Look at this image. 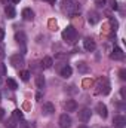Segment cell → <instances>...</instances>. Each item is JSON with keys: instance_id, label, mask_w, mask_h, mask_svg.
Returning a JSON list of instances; mask_svg holds the SVG:
<instances>
[{"instance_id": "obj_1", "label": "cell", "mask_w": 126, "mask_h": 128, "mask_svg": "<svg viewBox=\"0 0 126 128\" xmlns=\"http://www.w3.org/2000/svg\"><path fill=\"white\" fill-rule=\"evenodd\" d=\"M95 92L96 94H102V96H107L110 94L111 91V86H110V80L105 78V76H101L96 79V85H95Z\"/></svg>"}, {"instance_id": "obj_2", "label": "cell", "mask_w": 126, "mask_h": 128, "mask_svg": "<svg viewBox=\"0 0 126 128\" xmlns=\"http://www.w3.org/2000/svg\"><path fill=\"white\" fill-rule=\"evenodd\" d=\"M61 36H63V39L65 40V42H68V43H74L76 39H77V32H76V28H74L73 26H67V27L63 30Z\"/></svg>"}, {"instance_id": "obj_3", "label": "cell", "mask_w": 126, "mask_h": 128, "mask_svg": "<svg viewBox=\"0 0 126 128\" xmlns=\"http://www.w3.org/2000/svg\"><path fill=\"white\" fill-rule=\"evenodd\" d=\"M64 10H65L68 15H76V14L80 10V8H79V4L76 3V0H65V2H64Z\"/></svg>"}, {"instance_id": "obj_4", "label": "cell", "mask_w": 126, "mask_h": 128, "mask_svg": "<svg viewBox=\"0 0 126 128\" xmlns=\"http://www.w3.org/2000/svg\"><path fill=\"white\" fill-rule=\"evenodd\" d=\"M10 64H12V67H15V68H21V67L25 64L24 55H22V54H13V55L10 57Z\"/></svg>"}, {"instance_id": "obj_5", "label": "cell", "mask_w": 126, "mask_h": 128, "mask_svg": "<svg viewBox=\"0 0 126 128\" xmlns=\"http://www.w3.org/2000/svg\"><path fill=\"white\" fill-rule=\"evenodd\" d=\"M15 40H16V43L22 48V51L25 52V49H27V36H25V33L24 32H16L15 33Z\"/></svg>"}, {"instance_id": "obj_6", "label": "cell", "mask_w": 126, "mask_h": 128, "mask_svg": "<svg viewBox=\"0 0 126 128\" xmlns=\"http://www.w3.org/2000/svg\"><path fill=\"white\" fill-rule=\"evenodd\" d=\"M110 58H111V60H116V61H122V60L125 58V52H123V49L119 48V46H116V48L111 51Z\"/></svg>"}, {"instance_id": "obj_7", "label": "cell", "mask_w": 126, "mask_h": 128, "mask_svg": "<svg viewBox=\"0 0 126 128\" xmlns=\"http://www.w3.org/2000/svg\"><path fill=\"white\" fill-rule=\"evenodd\" d=\"M58 125H60V128H70L71 127V118H70V115L63 113L60 116V119H58Z\"/></svg>"}, {"instance_id": "obj_8", "label": "cell", "mask_w": 126, "mask_h": 128, "mask_svg": "<svg viewBox=\"0 0 126 128\" xmlns=\"http://www.w3.org/2000/svg\"><path fill=\"white\" fill-rule=\"evenodd\" d=\"M95 112H96L102 119H105V118L108 116V110H107V106H105L104 103H96V106H95Z\"/></svg>"}, {"instance_id": "obj_9", "label": "cell", "mask_w": 126, "mask_h": 128, "mask_svg": "<svg viewBox=\"0 0 126 128\" xmlns=\"http://www.w3.org/2000/svg\"><path fill=\"white\" fill-rule=\"evenodd\" d=\"M113 125H114V128H125L126 118L123 115H116V116L113 118Z\"/></svg>"}, {"instance_id": "obj_10", "label": "cell", "mask_w": 126, "mask_h": 128, "mask_svg": "<svg viewBox=\"0 0 126 128\" xmlns=\"http://www.w3.org/2000/svg\"><path fill=\"white\" fill-rule=\"evenodd\" d=\"M91 115H92L91 109H88V107H83V109L79 112V119H80L82 122H88V121L91 119Z\"/></svg>"}, {"instance_id": "obj_11", "label": "cell", "mask_w": 126, "mask_h": 128, "mask_svg": "<svg viewBox=\"0 0 126 128\" xmlns=\"http://www.w3.org/2000/svg\"><path fill=\"white\" fill-rule=\"evenodd\" d=\"M83 48H85L88 52H94L95 49H96V43H95L94 39L88 37V39H85V40H83Z\"/></svg>"}, {"instance_id": "obj_12", "label": "cell", "mask_w": 126, "mask_h": 128, "mask_svg": "<svg viewBox=\"0 0 126 128\" xmlns=\"http://www.w3.org/2000/svg\"><path fill=\"white\" fill-rule=\"evenodd\" d=\"M42 112H43V115H52V113L55 112V106H54V103H51V101L43 103V106H42Z\"/></svg>"}, {"instance_id": "obj_13", "label": "cell", "mask_w": 126, "mask_h": 128, "mask_svg": "<svg viewBox=\"0 0 126 128\" xmlns=\"http://www.w3.org/2000/svg\"><path fill=\"white\" fill-rule=\"evenodd\" d=\"M71 73H73V68L68 64H64L63 67L60 68V74H61V78H64V79H68L71 76Z\"/></svg>"}, {"instance_id": "obj_14", "label": "cell", "mask_w": 126, "mask_h": 128, "mask_svg": "<svg viewBox=\"0 0 126 128\" xmlns=\"http://www.w3.org/2000/svg\"><path fill=\"white\" fill-rule=\"evenodd\" d=\"M64 109L67 112H76L77 110V101L76 100H67L64 103Z\"/></svg>"}, {"instance_id": "obj_15", "label": "cell", "mask_w": 126, "mask_h": 128, "mask_svg": "<svg viewBox=\"0 0 126 128\" xmlns=\"http://www.w3.org/2000/svg\"><path fill=\"white\" fill-rule=\"evenodd\" d=\"M4 14H6V16H7L9 20H13V18L16 16V10H15L13 4H6V6H4Z\"/></svg>"}, {"instance_id": "obj_16", "label": "cell", "mask_w": 126, "mask_h": 128, "mask_svg": "<svg viewBox=\"0 0 126 128\" xmlns=\"http://www.w3.org/2000/svg\"><path fill=\"white\" fill-rule=\"evenodd\" d=\"M98 21H99V15H98V12L91 10V12L88 14V22H89L91 26H95Z\"/></svg>"}, {"instance_id": "obj_17", "label": "cell", "mask_w": 126, "mask_h": 128, "mask_svg": "<svg viewBox=\"0 0 126 128\" xmlns=\"http://www.w3.org/2000/svg\"><path fill=\"white\" fill-rule=\"evenodd\" d=\"M21 15H22V20L24 21H33L34 20V12H33L30 8H25Z\"/></svg>"}, {"instance_id": "obj_18", "label": "cell", "mask_w": 126, "mask_h": 128, "mask_svg": "<svg viewBox=\"0 0 126 128\" xmlns=\"http://www.w3.org/2000/svg\"><path fill=\"white\" fill-rule=\"evenodd\" d=\"M76 67H77V72H79V73H83V74H85V73H89V70H91L89 64L85 63V61H79Z\"/></svg>"}, {"instance_id": "obj_19", "label": "cell", "mask_w": 126, "mask_h": 128, "mask_svg": "<svg viewBox=\"0 0 126 128\" xmlns=\"http://www.w3.org/2000/svg\"><path fill=\"white\" fill-rule=\"evenodd\" d=\"M45 84H46V82H45V76H43V74H37V76H36V86H37L39 90H43V88H45Z\"/></svg>"}, {"instance_id": "obj_20", "label": "cell", "mask_w": 126, "mask_h": 128, "mask_svg": "<svg viewBox=\"0 0 126 128\" xmlns=\"http://www.w3.org/2000/svg\"><path fill=\"white\" fill-rule=\"evenodd\" d=\"M18 124H19V121H18V119H15L13 116H10V118L6 121L4 127H6V128H16V127H18Z\"/></svg>"}, {"instance_id": "obj_21", "label": "cell", "mask_w": 126, "mask_h": 128, "mask_svg": "<svg viewBox=\"0 0 126 128\" xmlns=\"http://www.w3.org/2000/svg\"><path fill=\"white\" fill-rule=\"evenodd\" d=\"M52 64H54V60H52L51 57H45V58L42 60V67H43V68H51Z\"/></svg>"}, {"instance_id": "obj_22", "label": "cell", "mask_w": 126, "mask_h": 128, "mask_svg": "<svg viewBox=\"0 0 126 128\" xmlns=\"http://www.w3.org/2000/svg\"><path fill=\"white\" fill-rule=\"evenodd\" d=\"M6 84H7V88H10L12 91L18 90V84H16V80H15V79H12V78H7Z\"/></svg>"}, {"instance_id": "obj_23", "label": "cell", "mask_w": 126, "mask_h": 128, "mask_svg": "<svg viewBox=\"0 0 126 128\" xmlns=\"http://www.w3.org/2000/svg\"><path fill=\"white\" fill-rule=\"evenodd\" d=\"M12 116H13L15 119H18V121H22V118H24L22 110H19V109H15V110H13V113H12Z\"/></svg>"}, {"instance_id": "obj_24", "label": "cell", "mask_w": 126, "mask_h": 128, "mask_svg": "<svg viewBox=\"0 0 126 128\" xmlns=\"http://www.w3.org/2000/svg\"><path fill=\"white\" fill-rule=\"evenodd\" d=\"M19 76H21V79H22L24 82H27V80L30 79V72H27V70H22V72H19Z\"/></svg>"}, {"instance_id": "obj_25", "label": "cell", "mask_w": 126, "mask_h": 128, "mask_svg": "<svg viewBox=\"0 0 126 128\" xmlns=\"http://www.w3.org/2000/svg\"><path fill=\"white\" fill-rule=\"evenodd\" d=\"M94 3H95V6L98 8V9H102V8H105V0H94Z\"/></svg>"}, {"instance_id": "obj_26", "label": "cell", "mask_w": 126, "mask_h": 128, "mask_svg": "<svg viewBox=\"0 0 126 128\" xmlns=\"http://www.w3.org/2000/svg\"><path fill=\"white\" fill-rule=\"evenodd\" d=\"M6 72H7L6 70V66L3 63H0V76H6Z\"/></svg>"}, {"instance_id": "obj_27", "label": "cell", "mask_w": 126, "mask_h": 128, "mask_svg": "<svg viewBox=\"0 0 126 128\" xmlns=\"http://www.w3.org/2000/svg\"><path fill=\"white\" fill-rule=\"evenodd\" d=\"M119 78H120L122 80H126V70L125 68H122V70L119 72Z\"/></svg>"}, {"instance_id": "obj_28", "label": "cell", "mask_w": 126, "mask_h": 128, "mask_svg": "<svg viewBox=\"0 0 126 128\" xmlns=\"http://www.w3.org/2000/svg\"><path fill=\"white\" fill-rule=\"evenodd\" d=\"M19 128H30V125H28V122H25V121H22V122L19 124Z\"/></svg>"}, {"instance_id": "obj_29", "label": "cell", "mask_w": 126, "mask_h": 128, "mask_svg": "<svg viewBox=\"0 0 126 128\" xmlns=\"http://www.w3.org/2000/svg\"><path fill=\"white\" fill-rule=\"evenodd\" d=\"M3 39H4V30H3V28L0 27V42H1Z\"/></svg>"}, {"instance_id": "obj_30", "label": "cell", "mask_w": 126, "mask_h": 128, "mask_svg": "<svg viewBox=\"0 0 126 128\" xmlns=\"http://www.w3.org/2000/svg\"><path fill=\"white\" fill-rule=\"evenodd\" d=\"M110 22L114 26V30H116V28H117V21H116V20H113V18H110Z\"/></svg>"}, {"instance_id": "obj_31", "label": "cell", "mask_w": 126, "mask_h": 128, "mask_svg": "<svg viewBox=\"0 0 126 128\" xmlns=\"http://www.w3.org/2000/svg\"><path fill=\"white\" fill-rule=\"evenodd\" d=\"M49 26H51V27H52V30H54V27H57V21L51 20V21H49Z\"/></svg>"}, {"instance_id": "obj_32", "label": "cell", "mask_w": 126, "mask_h": 128, "mask_svg": "<svg viewBox=\"0 0 126 128\" xmlns=\"http://www.w3.org/2000/svg\"><path fill=\"white\" fill-rule=\"evenodd\" d=\"M125 91H126V88L123 86V88L120 90V96H122V98H123V100H125Z\"/></svg>"}, {"instance_id": "obj_33", "label": "cell", "mask_w": 126, "mask_h": 128, "mask_svg": "<svg viewBox=\"0 0 126 128\" xmlns=\"http://www.w3.org/2000/svg\"><path fill=\"white\" fill-rule=\"evenodd\" d=\"M3 118H4V109L0 107V119H3Z\"/></svg>"}, {"instance_id": "obj_34", "label": "cell", "mask_w": 126, "mask_h": 128, "mask_svg": "<svg viewBox=\"0 0 126 128\" xmlns=\"http://www.w3.org/2000/svg\"><path fill=\"white\" fill-rule=\"evenodd\" d=\"M1 58H4V52H3V48L0 46V60H1Z\"/></svg>"}, {"instance_id": "obj_35", "label": "cell", "mask_w": 126, "mask_h": 128, "mask_svg": "<svg viewBox=\"0 0 126 128\" xmlns=\"http://www.w3.org/2000/svg\"><path fill=\"white\" fill-rule=\"evenodd\" d=\"M111 8H113V9H114V10H116V9H117V8H119V6H117V2H113V4H111Z\"/></svg>"}, {"instance_id": "obj_36", "label": "cell", "mask_w": 126, "mask_h": 128, "mask_svg": "<svg viewBox=\"0 0 126 128\" xmlns=\"http://www.w3.org/2000/svg\"><path fill=\"white\" fill-rule=\"evenodd\" d=\"M36 98H37V100H40V98H42V92H40V91L36 94Z\"/></svg>"}, {"instance_id": "obj_37", "label": "cell", "mask_w": 126, "mask_h": 128, "mask_svg": "<svg viewBox=\"0 0 126 128\" xmlns=\"http://www.w3.org/2000/svg\"><path fill=\"white\" fill-rule=\"evenodd\" d=\"M79 128H89L88 125H85V124H82V125H79Z\"/></svg>"}, {"instance_id": "obj_38", "label": "cell", "mask_w": 126, "mask_h": 128, "mask_svg": "<svg viewBox=\"0 0 126 128\" xmlns=\"http://www.w3.org/2000/svg\"><path fill=\"white\" fill-rule=\"evenodd\" d=\"M45 2H48V3H55L57 0H45Z\"/></svg>"}, {"instance_id": "obj_39", "label": "cell", "mask_w": 126, "mask_h": 128, "mask_svg": "<svg viewBox=\"0 0 126 128\" xmlns=\"http://www.w3.org/2000/svg\"><path fill=\"white\" fill-rule=\"evenodd\" d=\"M10 2H12V3H19L21 0H10Z\"/></svg>"}, {"instance_id": "obj_40", "label": "cell", "mask_w": 126, "mask_h": 128, "mask_svg": "<svg viewBox=\"0 0 126 128\" xmlns=\"http://www.w3.org/2000/svg\"><path fill=\"white\" fill-rule=\"evenodd\" d=\"M1 84H3V79H1V76H0V85H1Z\"/></svg>"}, {"instance_id": "obj_41", "label": "cell", "mask_w": 126, "mask_h": 128, "mask_svg": "<svg viewBox=\"0 0 126 128\" xmlns=\"http://www.w3.org/2000/svg\"><path fill=\"white\" fill-rule=\"evenodd\" d=\"M0 101H1V94H0Z\"/></svg>"}, {"instance_id": "obj_42", "label": "cell", "mask_w": 126, "mask_h": 128, "mask_svg": "<svg viewBox=\"0 0 126 128\" xmlns=\"http://www.w3.org/2000/svg\"><path fill=\"white\" fill-rule=\"evenodd\" d=\"M102 128H107V127H102Z\"/></svg>"}]
</instances>
